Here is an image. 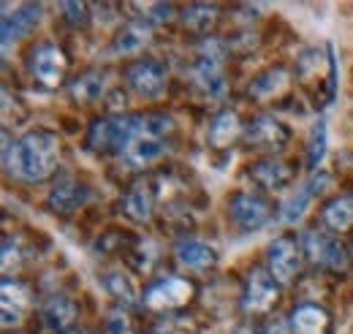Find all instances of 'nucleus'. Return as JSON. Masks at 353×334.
Here are the masks:
<instances>
[{"instance_id": "obj_1", "label": "nucleus", "mask_w": 353, "mask_h": 334, "mask_svg": "<svg viewBox=\"0 0 353 334\" xmlns=\"http://www.w3.org/2000/svg\"><path fill=\"white\" fill-rule=\"evenodd\" d=\"M3 161L14 177H19L25 182H44L60 166V141L54 133H49L44 128L28 130L14 144L6 133Z\"/></svg>"}, {"instance_id": "obj_2", "label": "nucleus", "mask_w": 353, "mask_h": 334, "mask_svg": "<svg viewBox=\"0 0 353 334\" xmlns=\"http://www.w3.org/2000/svg\"><path fill=\"white\" fill-rule=\"evenodd\" d=\"M139 133V115H106L92 120L85 147L95 155H125Z\"/></svg>"}, {"instance_id": "obj_3", "label": "nucleus", "mask_w": 353, "mask_h": 334, "mask_svg": "<svg viewBox=\"0 0 353 334\" xmlns=\"http://www.w3.org/2000/svg\"><path fill=\"white\" fill-rule=\"evenodd\" d=\"M172 133V120L163 115H139V133L123 155L131 166L144 168L166 153V136Z\"/></svg>"}, {"instance_id": "obj_4", "label": "nucleus", "mask_w": 353, "mask_h": 334, "mask_svg": "<svg viewBox=\"0 0 353 334\" xmlns=\"http://www.w3.org/2000/svg\"><path fill=\"white\" fill-rule=\"evenodd\" d=\"M193 296H196L193 280L179 277V275H166L144 288L141 307H147L150 313H176V310L188 307Z\"/></svg>"}, {"instance_id": "obj_5", "label": "nucleus", "mask_w": 353, "mask_h": 334, "mask_svg": "<svg viewBox=\"0 0 353 334\" xmlns=\"http://www.w3.org/2000/svg\"><path fill=\"white\" fill-rule=\"evenodd\" d=\"M302 250H305V258L318 269L348 272V266H351L348 248L337 237H332L326 231H318V228H310L302 234Z\"/></svg>"}, {"instance_id": "obj_6", "label": "nucleus", "mask_w": 353, "mask_h": 334, "mask_svg": "<svg viewBox=\"0 0 353 334\" xmlns=\"http://www.w3.org/2000/svg\"><path fill=\"white\" fill-rule=\"evenodd\" d=\"M223 60H225V43L218 41L215 36L204 39L196 55V82L199 87L210 95V98H221L225 92V74H223Z\"/></svg>"}, {"instance_id": "obj_7", "label": "nucleus", "mask_w": 353, "mask_h": 334, "mask_svg": "<svg viewBox=\"0 0 353 334\" xmlns=\"http://www.w3.org/2000/svg\"><path fill=\"white\" fill-rule=\"evenodd\" d=\"M305 261L307 258L302 250V239H296V237H277L266 248V269L280 286L294 283L299 277Z\"/></svg>"}, {"instance_id": "obj_8", "label": "nucleus", "mask_w": 353, "mask_h": 334, "mask_svg": "<svg viewBox=\"0 0 353 334\" xmlns=\"http://www.w3.org/2000/svg\"><path fill=\"white\" fill-rule=\"evenodd\" d=\"M28 68L33 74V79L46 87L54 90L65 82L68 74V55L63 46H57L54 41H41L33 46L30 57H28Z\"/></svg>"}, {"instance_id": "obj_9", "label": "nucleus", "mask_w": 353, "mask_h": 334, "mask_svg": "<svg viewBox=\"0 0 353 334\" xmlns=\"http://www.w3.org/2000/svg\"><path fill=\"white\" fill-rule=\"evenodd\" d=\"M280 302V283L269 275L266 266L250 269L242 286V310L248 315H266Z\"/></svg>"}, {"instance_id": "obj_10", "label": "nucleus", "mask_w": 353, "mask_h": 334, "mask_svg": "<svg viewBox=\"0 0 353 334\" xmlns=\"http://www.w3.org/2000/svg\"><path fill=\"white\" fill-rule=\"evenodd\" d=\"M272 215H274V207L269 204V199H264L261 193L239 190L228 202V217L234 220V226L239 231H248V234L264 228L266 223L272 220Z\"/></svg>"}, {"instance_id": "obj_11", "label": "nucleus", "mask_w": 353, "mask_h": 334, "mask_svg": "<svg viewBox=\"0 0 353 334\" xmlns=\"http://www.w3.org/2000/svg\"><path fill=\"white\" fill-rule=\"evenodd\" d=\"M253 150H261V153H280L285 150L288 139H291V130L285 123H280L274 115H256L248 126H245V136H242Z\"/></svg>"}, {"instance_id": "obj_12", "label": "nucleus", "mask_w": 353, "mask_h": 334, "mask_svg": "<svg viewBox=\"0 0 353 334\" xmlns=\"http://www.w3.org/2000/svg\"><path fill=\"white\" fill-rule=\"evenodd\" d=\"M169 82V74H166V66L155 57H141V60H133L131 66L125 68V84L131 87L136 95L141 98H158L163 95Z\"/></svg>"}, {"instance_id": "obj_13", "label": "nucleus", "mask_w": 353, "mask_h": 334, "mask_svg": "<svg viewBox=\"0 0 353 334\" xmlns=\"http://www.w3.org/2000/svg\"><path fill=\"white\" fill-rule=\"evenodd\" d=\"M88 196L90 188L85 182H79L77 177L63 174V177L54 179V185H52V190L46 196V209L52 215H71V212H77L88 202Z\"/></svg>"}, {"instance_id": "obj_14", "label": "nucleus", "mask_w": 353, "mask_h": 334, "mask_svg": "<svg viewBox=\"0 0 353 334\" xmlns=\"http://www.w3.org/2000/svg\"><path fill=\"white\" fill-rule=\"evenodd\" d=\"M248 174H250V179H253L259 188H264V190H283V188H288V185L294 182V177H296V171L291 168V164H285V161H280V158H274V155H266V158L253 161V164L248 166Z\"/></svg>"}, {"instance_id": "obj_15", "label": "nucleus", "mask_w": 353, "mask_h": 334, "mask_svg": "<svg viewBox=\"0 0 353 334\" xmlns=\"http://www.w3.org/2000/svg\"><path fill=\"white\" fill-rule=\"evenodd\" d=\"M77 318H79V304L65 293L49 296L41 307V321L54 334H68L71 329H77Z\"/></svg>"}, {"instance_id": "obj_16", "label": "nucleus", "mask_w": 353, "mask_h": 334, "mask_svg": "<svg viewBox=\"0 0 353 334\" xmlns=\"http://www.w3.org/2000/svg\"><path fill=\"white\" fill-rule=\"evenodd\" d=\"M3 326L11 329L17 324L25 321V315L30 313L33 307V291L22 283V280H11V277H3Z\"/></svg>"}, {"instance_id": "obj_17", "label": "nucleus", "mask_w": 353, "mask_h": 334, "mask_svg": "<svg viewBox=\"0 0 353 334\" xmlns=\"http://www.w3.org/2000/svg\"><path fill=\"white\" fill-rule=\"evenodd\" d=\"M291 334H332V315L315 302H299L288 315Z\"/></svg>"}, {"instance_id": "obj_18", "label": "nucleus", "mask_w": 353, "mask_h": 334, "mask_svg": "<svg viewBox=\"0 0 353 334\" xmlns=\"http://www.w3.org/2000/svg\"><path fill=\"white\" fill-rule=\"evenodd\" d=\"M174 258L176 264L188 272H210L218 264V253L212 250L207 242L185 237L174 245Z\"/></svg>"}, {"instance_id": "obj_19", "label": "nucleus", "mask_w": 353, "mask_h": 334, "mask_svg": "<svg viewBox=\"0 0 353 334\" xmlns=\"http://www.w3.org/2000/svg\"><path fill=\"white\" fill-rule=\"evenodd\" d=\"M123 212L133 223H150L155 212V188L150 179H136L123 196Z\"/></svg>"}, {"instance_id": "obj_20", "label": "nucleus", "mask_w": 353, "mask_h": 334, "mask_svg": "<svg viewBox=\"0 0 353 334\" xmlns=\"http://www.w3.org/2000/svg\"><path fill=\"white\" fill-rule=\"evenodd\" d=\"M41 19V6L39 3H22L14 14H6L3 17V25H0V36L3 43L8 46L11 41H19L25 39Z\"/></svg>"}, {"instance_id": "obj_21", "label": "nucleus", "mask_w": 353, "mask_h": 334, "mask_svg": "<svg viewBox=\"0 0 353 334\" xmlns=\"http://www.w3.org/2000/svg\"><path fill=\"white\" fill-rule=\"evenodd\" d=\"M152 39V22L147 17H136L131 22H125L114 39V52L117 55H136L141 52Z\"/></svg>"}, {"instance_id": "obj_22", "label": "nucleus", "mask_w": 353, "mask_h": 334, "mask_svg": "<svg viewBox=\"0 0 353 334\" xmlns=\"http://www.w3.org/2000/svg\"><path fill=\"white\" fill-rule=\"evenodd\" d=\"M321 223L334 234H348L353 228V193L329 199L321 207Z\"/></svg>"}, {"instance_id": "obj_23", "label": "nucleus", "mask_w": 353, "mask_h": 334, "mask_svg": "<svg viewBox=\"0 0 353 334\" xmlns=\"http://www.w3.org/2000/svg\"><path fill=\"white\" fill-rule=\"evenodd\" d=\"M332 182V177L329 174H323V171H318V174H312V179H310L305 188H299L285 204H283V220L285 223H296L302 215H305V209L307 204L315 199V193H321V188L323 185H329Z\"/></svg>"}, {"instance_id": "obj_24", "label": "nucleus", "mask_w": 353, "mask_h": 334, "mask_svg": "<svg viewBox=\"0 0 353 334\" xmlns=\"http://www.w3.org/2000/svg\"><path fill=\"white\" fill-rule=\"evenodd\" d=\"M239 136H245V126H242V120H239L236 112L223 109L221 115H215V120H212V126H210V144H212L215 150L231 147Z\"/></svg>"}, {"instance_id": "obj_25", "label": "nucleus", "mask_w": 353, "mask_h": 334, "mask_svg": "<svg viewBox=\"0 0 353 334\" xmlns=\"http://www.w3.org/2000/svg\"><path fill=\"white\" fill-rule=\"evenodd\" d=\"M218 22V6L210 3H190L182 11V25L196 36H210V30Z\"/></svg>"}, {"instance_id": "obj_26", "label": "nucleus", "mask_w": 353, "mask_h": 334, "mask_svg": "<svg viewBox=\"0 0 353 334\" xmlns=\"http://www.w3.org/2000/svg\"><path fill=\"white\" fill-rule=\"evenodd\" d=\"M106 92V74L98 68H90L85 74H79L71 82V98L79 104H92Z\"/></svg>"}, {"instance_id": "obj_27", "label": "nucleus", "mask_w": 353, "mask_h": 334, "mask_svg": "<svg viewBox=\"0 0 353 334\" xmlns=\"http://www.w3.org/2000/svg\"><path fill=\"white\" fill-rule=\"evenodd\" d=\"M285 87H288V74H285V68H269V71L259 74V77L250 82L248 92H250V98L269 101V98H277Z\"/></svg>"}, {"instance_id": "obj_28", "label": "nucleus", "mask_w": 353, "mask_h": 334, "mask_svg": "<svg viewBox=\"0 0 353 334\" xmlns=\"http://www.w3.org/2000/svg\"><path fill=\"white\" fill-rule=\"evenodd\" d=\"M103 286H106V291L112 293L123 307H128L133 304L136 299L141 302V293L136 288V283H133L131 275H125V272H120V269H114V272H106L103 275Z\"/></svg>"}, {"instance_id": "obj_29", "label": "nucleus", "mask_w": 353, "mask_h": 334, "mask_svg": "<svg viewBox=\"0 0 353 334\" xmlns=\"http://www.w3.org/2000/svg\"><path fill=\"white\" fill-rule=\"evenodd\" d=\"M155 245L150 242V239H144V237H131V242H128V264H131L136 272H150L152 269V264L158 261V255H155Z\"/></svg>"}, {"instance_id": "obj_30", "label": "nucleus", "mask_w": 353, "mask_h": 334, "mask_svg": "<svg viewBox=\"0 0 353 334\" xmlns=\"http://www.w3.org/2000/svg\"><path fill=\"white\" fill-rule=\"evenodd\" d=\"M326 155V123L318 120L312 130H310V141H307V168H318V164L323 161Z\"/></svg>"}, {"instance_id": "obj_31", "label": "nucleus", "mask_w": 353, "mask_h": 334, "mask_svg": "<svg viewBox=\"0 0 353 334\" xmlns=\"http://www.w3.org/2000/svg\"><path fill=\"white\" fill-rule=\"evenodd\" d=\"M60 11H63V17H65V22H68L71 28H88L90 25L88 3H63Z\"/></svg>"}, {"instance_id": "obj_32", "label": "nucleus", "mask_w": 353, "mask_h": 334, "mask_svg": "<svg viewBox=\"0 0 353 334\" xmlns=\"http://www.w3.org/2000/svg\"><path fill=\"white\" fill-rule=\"evenodd\" d=\"M106 334H136L133 332L131 315H128L125 307H117V310L109 313V318H106Z\"/></svg>"}, {"instance_id": "obj_33", "label": "nucleus", "mask_w": 353, "mask_h": 334, "mask_svg": "<svg viewBox=\"0 0 353 334\" xmlns=\"http://www.w3.org/2000/svg\"><path fill=\"white\" fill-rule=\"evenodd\" d=\"M147 11H150V22L152 19H158V22H163V19H172L174 17V6L172 3H152V6H147Z\"/></svg>"}, {"instance_id": "obj_34", "label": "nucleus", "mask_w": 353, "mask_h": 334, "mask_svg": "<svg viewBox=\"0 0 353 334\" xmlns=\"http://www.w3.org/2000/svg\"><path fill=\"white\" fill-rule=\"evenodd\" d=\"M234 334H261V332H256V329H250V326H242V329H236Z\"/></svg>"}, {"instance_id": "obj_35", "label": "nucleus", "mask_w": 353, "mask_h": 334, "mask_svg": "<svg viewBox=\"0 0 353 334\" xmlns=\"http://www.w3.org/2000/svg\"><path fill=\"white\" fill-rule=\"evenodd\" d=\"M68 334H92L90 329H85V326H77V329H71Z\"/></svg>"}, {"instance_id": "obj_36", "label": "nucleus", "mask_w": 353, "mask_h": 334, "mask_svg": "<svg viewBox=\"0 0 353 334\" xmlns=\"http://www.w3.org/2000/svg\"><path fill=\"white\" fill-rule=\"evenodd\" d=\"M144 334H163V332H144Z\"/></svg>"}]
</instances>
